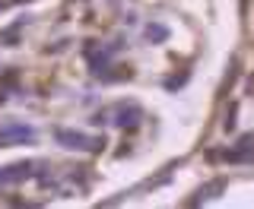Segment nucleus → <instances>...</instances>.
Masks as SVG:
<instances>
[{"mask_svg":"<svg viewBox=\"0 0 254 209\" xmlns=\"http://www.w3.org/2000/svg\"><path fill=\"white\" fill-rule=\"evenodd\" d=\"M13 136L26 140V136H32V130L29 127H3V130H0V140H13Z\"/></svg>","mask_w":254,"mask_h":209,"instance_id":"obj_6","label":"nucleus"},{"mask_svg":"<svg viewBox=\"0 0 254 209\" xmlns=\"http://www.w3.org/2000/svg\"><path fill=\"white\" fill-rule=\"evenodd\" d=\"M54 136L67 149H99V140H89L86 133H76V130H58Z\"/></svg>","mask_w":254,"mask_h":209,"instance_id":"obj_1","label":"nucleus"},{"mask_svg":"<svg viewBox=\"0 0 254 209\" xmlns=\"http://www.w3.org/2000/svg\"><path fill=\"white\" fill-rule=\"evenodd\" d=\"M146 38L159 45V42H165V38H169V29H165L162 22H153V26H146Z\"/></svg>","mask_w":254,"mask_h":209,"instance_id":"obj_5","label":"nucleus"},{"mask_svg":"<svg viewBox=\"0 0 254 209\" xmlns=\"http://www.w3.org/2000/svg\"><path fill=\"white\" fill-rule=\"evenodd\" d=\"M219 190H226V181H222V178H216V181L206 184V187H200V190H197V197H190V200H188V206L210 203V200H216V197H219Z\"/></svg>","mask_w":254,"mask_h":209,"instance_id":"obj_2","label":"nucleus"},{"mask_svg":"<svg viewBox=\"0 0 254 209\" xmlns=\"http://www.w3.org/2000/svg\"><path fill=\"white\" fill-rule=\"evenodd\" d=\"M137 120H140V108H121V117H118V127H137Z\"/></svg>","mask_w":254,"mask_h":209,"instance_id":"obj_4","label":"nucleus"},{"mask_svg":"<svg viewBox=\"0 0 254 209\" xmlns=\"http://www.w3.org/2000/svg\"><path fill=\"white\" fill-rule=\"evenodd\" d=\"M29 174H32V165L29 162H19V165L3 168V171H0V181H22V178H29Z\"/></svg>","mask_w":254,"mask_h":209,"instance_id":"obj_3","label":"nucleus"}]
</instances>
